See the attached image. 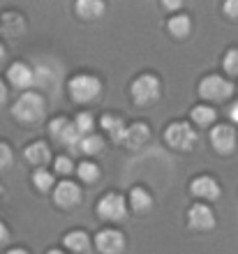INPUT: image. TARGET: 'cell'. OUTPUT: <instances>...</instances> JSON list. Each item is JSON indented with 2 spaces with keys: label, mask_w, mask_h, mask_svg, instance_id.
<instances>
[{
  "label": "cell",
  "mask_w": 238,
  "mask_h": 254,
  "mask_svg": "<svg viewBox=\"0 0 238 254\" xmlns=\"http://www.w3.org/2000/svg\"><path fill=\"white\" fill-rule=\"evenodd\" d=\"M99 125H102V129H106V132L111 134V139L116 141V143H125L127 125H125V121H123L120 116L104 114V116H102V121H99Z\"/></svg>",
  "instance_id": "cell-15"
},
{
  "label": "cell",
  "mask_w": 238,
  "mask_h": 254,
  "mask_svg": "<svg viewBox=\"0 0 238 254\" xmlns=\"http://www.w3.org/2000/svg\"><path fill=\"white\" fill-rule=\"evenodd\" d=\"M159 93H162V83L155 74H139L130 88V95L139 107H148L153 102H158Z\"/></svg>",
  "instance_id": "cell-3"
},
{
  "label": "cell",
  "mask_w": 238,
  "mask_h": 254,
  "mask_svg": "<svg viewBox=\"0 0 238 254\" xmlns=\"http://www.w3.org/2000/svg\"><path fill=\"white\" fill-rule=\"evenodd\" d=\"M190 192L197 196V199H206V201H215L220 199V183L213 178V176H197L194 181L190 183Z\"/></svg>",
  "instance_id": "cell-13"
},
{
  "label": "cell",
  "mask_w": 238,
  "mask_h": 254,
  "mask_svg": "<svg viewBox=\"0 0 238 254\" xmlns=\"http://www.w3.org/2000/svg\"><path fill=\"white\" fill-rule=\"evenodd\" d=\"M222 67H225L227 74L232 76H238V49H229L222 58Z\"/></svg>",
  "instance_id": "cell-27"
},
{
  "label": "cell",
  "mask_w": 238,
  "mask_h": 254,
  "mask_svg": "<svg viewBox=\"0 0 238 254\" xmlns=\"http://www.w3.org/2000/svg\"><path fill=\"white\" fill-rule=\"evenodd\" d=\"M187 222L197 231H208V229L215 227V213L208 203H194L187 210Z\"/></svg>",
  "instance_id": "cell-11"
},
{
  "label": "cell",
  "mask_w": 238,
  "mask_h": 254,
  "mask_svg": "<svg viewBox=\"0 0 238 254\" xmlns=\"http://www.w3.org/2000/svg\"><path fill=\"white\" fill-rule=\"evenodd\" d=\"M83 199V192L77 183L72 181H60L56 188H53V201H56V206L63 208V210H72L77 208Z\"/></svg>",
  "instance_id": "cell-8"
},
{
  "label": "cell",
  "mask_w": 238,
  "mask_h": 254,
  "mask_svg": "<svg viewBox=\"0 0 238 254\" xmlns=\"http://www.w3.org/2000/svg\"><path fill=\"white\" fill-rule=\"evenodd\" d=\"M192 116V121L197 123L199 127H208L215 123V118H218V111L213 107H208V104H197V107H192L190 111Z\"/></svg>",
  "instance_id": "cell-21"
},
{
  "label": "cell",
  "mask_w": 238,
  "mask_h": 254,
  "mask_svg": "<svg viewBox=\"0 0 238 254\" xmlns=\"http://www.w3.org/2000/svg\"><path fill=\"white\" fill-rule=\"evenodd\" d=\"M77 150H81L83 155H99L104 150V139L99 134H88V136H81Z\"/></svg>",
  "instance_id": "cell-22"
},
{
  "label": "cell",
  "mask_w": 238,
  "mask_h": 254,
  "mask_svg": "<svg viewBox=\"0 0 238 254\" xmlns=\"http://www.w3.org/2000/svg\"><path fill=\"white\" fill-rule=\"evenodd\" d=\"M44 111H47V102H44V97L40 93H33V90L21 93L12 107L14 118L19 123H28V125L30 123H40L44 118Z\"/></svg>",
  "instance_id": "cell-1"
},
{
  "label": "cell",
  "mask_w": 238,
  "mask_h": 254,
  "mask_svg": "<svg viewBox=\"0 0 238 254\" xmlns=\"http://www.w3.org/2000/svg\"><path fill=\"white\" fill-rule=\"evenodd\" d=\"M97 215L106 222H120L127 215V199L118 192H106L97 201Z\"/></svg>",
  "instance_id": "cell-7"
},
{
  "label": "cell",
  "mask_w": 238,
  "mask_h": 254,
  "mask_svg": "<svg viewBox=\"0 0 238 254\" xmlns=\"http://www.w3.org/2000/svg\"><path fill=\"white\" fill-rule=\"evenodd\" d=\"M162 7H164V9H180V7H183V2H180V0H164V2H162Z\"/></svg>",
  "instance_id": "cell-32"
},
{
  "label": "cell",
  "mask_w": 238,
  "mask_h": 254,
  "mask_svg": "<svg viewBox=\"0 0 238 254\" xmlns=\"http://www.w3.org/2000/svg\"><path fill=\"white\" fill-rule=\"evenodd\" d=\"M77 176H79L83 183H95L99 178V167L95 162H81L79 167H77Z\"/></svg>",
  "instance_id": "cell-23"
},
{
  "label": "cell",
  "mask_w": 238,
  "mask_h": 254,
  "mask_svg": "<svg viewBox=\"0 0 238 254\" xmlns=\"http://www.w3.org/2000/svg\"><path fill=\"white\" fill-rule=\"evenodd\" d=\"M164 141L171 148H176V150H192V148L197 146L199 134H197V129H192V125H187V123L173 121V123H169L164 129Z\"/></svg>",
  "instance_id": "cell-4"
},
{
  "label": "cell",
  "mask_w": 238,
  "mask_h": 254,
  "mask_svg": "<svg viewBox=\"0 0 238 254\" xmlns=\"http://www.w3.org/2000/svg\"><path fill=\"white\" fill-rule=\"evenodd\" d=\"M0 199H2V190H0Z\"/></svg>",
  "instance_id": "cell-38"
},
{
  "label": "cell",
  "mask_w": 238,
  "mask_h": 254,
  "mask_svg": "<svg viewBox=\"0 0 238 254\" xmlns=\"http://www.w3.org/2000/svg\"><path fill=\"white\" fill-rule=\"evenodd\" d=\"M222 12L232 21H238V0H227L225 7H222Z\"/></svg>",
  "instance_id": "cell-30"
},
{
  "label": "cell",
  "mask_w": 238,
  "mask_h": 254,
  "mask_svg": "<svg viewBox=\"0 0 238 254\" xmlns=\"http://www.w3.org/2000/svg\"><path fill=\"white\" fill-rule=\"evenodd\" d=\"M227 114H229V121L236 123V125H238V102H234L232 107H229V111H227Z\"/></svg>",
  "instance_id": "cell-31"
},
{
  "label": "cell",
  "mask_w": 238,
  "mask_h": 254,
  "mask_svg": "<svg viewBox=\"0 0 238 254\" xmlns=\"http://www.w3.org/2000/svg\"><path fill=\"white\" fill-rule=\"evenodd\" d=\"M74 12H77V16L83 21H95L106 12V5L102 0H77Z\"/></svg>",
  "instance_id": "cell-16"
},
{
  "label": "cell",
  "mask_w": 238,
  "mask_h": 254,
  "mask_svg": "<svg viewBox=\"0 0 238 254\" xmlns=\"http://www.w3.org/2000/svg\"><path fill=\"white\" fill-rule=\"evenodd\" d=\"M74 125H77V129H79L81 136H88V134H93V129H95V121L88 111H81V114L77 116Z\"/></svg>",
  "instance_id": "cell-26"
},
{
  "label": "cell",
  "mask_w": 238,
  "mask_h": 254,
  "mask_svg": "<svg viewBox=\"0 0 238 254\" xmlns=\"http://www.w3.org/2000/svg\"><path fill=\"white\" fill-rule=\"evenodd\" d=\"M7 238H9V231H7V227L0 222V245H2V243H7Z\"/></svg>",
  "instance_id": "cell-33"
},
{
  "label": "cell",
  "mask_w": 238,
  "mask_h": 254,
  "mask_svg": "<svg viewBox=\"0 0 238 254\" xmlns=\"http://www.w3.org/2000/svg\"><path fill=\"white\" fill-rule=\"evenodd\" d=\"M67 90H70V97L77 104H88L99 97L102 93V81L93 74H77L67 81Z\"/></svg>",
  "instance_id": "cell-2"
},
{
  "label": "cell",
  "mask_w": 238,
  "mask_h": 254,
  "mask_svg": "<svg viewBox=\"0 0 238 254\" xmlns=\"http://www.w3.org/2000/svg\"><path fill=\"white\" fill-rule=\"evenodd\" d=\"M5 58V47H2V42H0V61Z\"/></svg>",
  "instance_id": "cell-36"
},
{
  "label": "cell",
  "mask_w": 238,
  "mask_h": 254,
  "mask_svg": "<svg viewBox=\"0 0 238 254\" xmlns=\"http://www.w3.org/2000/svg\"><path fill=\"white\" fill-rule=\"evenodd\" d=\"M7 102V86L2 83V79H0V107Z\"/></svg>",
  "instance_id": "cell-34"
},
{
  "label": "cell",
  "mask_w": 238,
  "mask_h": 254,
  "mask_svg": "<svg viewBox=\"0 0 238 254\" xmlns=\"http://www.w3.org/2000/svg\"><path fill=\"white\" fill-rule=\"evenodd\" d=\"M33 185L40 190V192H49V190L56 185V183H53V174L47 171V169H37L33 174Z\"/></svg>",
  "instance_id": "cell-24"
},
{
  "label": "cell",
  "mask_w": 238,
  "mask_h": 254,
  "mask_svg": "<svg viewBox=\"0 0 238 254\" xmlns=\"http://www.w3.org/2000/svg\"><path fill=\"white\" fill-rule=\"evenodd\" d=\"M151 141V127L146 125V123H132V125H127V134H125V146L132 148V150H139L144 148L146 143Z\"/></svg>",
  "instance_id": "cell-14"
},
{
  "label": "cell",
  "mask_w": 238,
  "mask_h": 254,
  "mask_svg": "<svg viewBox=\"0 0 238 254\" xmlns=\"http://www.w3.org/2000/svg\"><path fill=\"white\" fill-rule=\"evenodd\" d=\"M49 134H51V139L56 141V143H60V146L65 148H72V150H77V146H79V139L81 134L79 129H77V125H74V121H70V118H53L51 123H49Z\"/></svg>",
  "instance_id": "cell-6"
},
{
  "label": "cell",
  "mask_w": 238,
  "mask_h": 254,
  "mask_svg": "<svg viewBox=\"0 0 238 254\" xmlns=\"http://www.w3.org/2000/svg\"><path fill=\"white\" fill-rule=\"evenodd\" d=\"M199 95L208 102H225L234 95V83L220 74H208L199 81Z\"/></svg>",
  "instance_id": "cell-5"
},
{
  "label": "cell",
  "mask_w": 238,
  "mask_h": 254,
  "mask_svg": "<svg viewBox=\"0 0 238 254\" xmlns=\"http://www.w3.org/2000/svg\"><path fill=\"white\" fill-rule=\"evenodd\" d=\"M63 245H65L70 252H74V254H86L88 250H90V236H88L86 231L77 229V231H70V234H65V238H63Z\"/></svg>",
  "instance_id": "cell-17"
},
{
  "label": "cell",
  "mask_w": 238,
  "mask_h": 254,
  "mask_svg": "<svg viewBox=\"0 0 238 254\" xmlns=\"http://www.w3.org/2000/svg\"><path fill=\"white\" fill-rule=\"evenodd\" d=\"M47 254H65V252H63V250H49Z\"/></svg>",
  "instance_id": "cell-37"
},
{
  "label": "cell",
  "mask_w": 238,
  "mask_h": 254,
  "mask_svg": "<svg viewBox=\"0 0 238 254\" xmlns=\"http://www.w3.org/2000/svg\"><path fill=\"white\" fill-rule=\"evenodd\" d=\"M166 28H169V33H171L173 37H178V40L187 37V35H190V30H192L190 14H176V16H169Z\"/></svg>",
  "instance_id": "cell-19"
},
{
  "label": "cell",
  "mask_w": 238,
  "mask_h": 254,
  "mask_svg": "<svg viewBox=\"0 0 238 254\" xmlns=\"http://www.w3.org/2000/svg\"><path fill=\"white\" fill-rule=\"evenodd\" d=\"M2 28H5L7 33L19 35L21 30H23V16H21V14H16V12L2 14Z\"/></svg>",
  "instance_id": "cell-25"
},
{
  "label": "cell",
  "mask_w": 238,
  "mask_h": 254,
  "mask_svg": "<svg viewBox=\"0 0 238 254\" xmlns=\"http://www.w3.org/2000/svg\"><path fill=\"white\" fill-rule=\"evenodd\" d=\"M12 160H14L12 148L7 146L5 141H0V174H2L5 169H9V167H12Z\"/></svg>",
  "instance_id": "cell-29"
},
{
  "label": "cell",
  "mask_w": 238,
  "mask_h": 254,
  "mask_svg": "<svg viewBox=\"0 0 238 254\" xmlns=\"http://www.w3.org/2000/svg\"><path fill=\"white\" fill-rule=\"evenodd\" d=\"M7 79H9V83H12L14 88L26 90V93L33 83H37V79H35V69L30 65H26V63H21V61L9 65V69H7Z\"/></svg>",
  "instance_id": "cell-12"
},
{
  "label": "cell",
  "mask_w": 238,
  "mask_h": 254,
  "mask_svg": "<svg viewBox=\"0 0 238 254\" xmlns=\"http://www.w3.org/2000/svg\"><path fill=\"white\" fill-rule=\"evenodd\" d=\"M5 254H28L26 250H21V248H12V250H7Z\"/></svg>",
  "instance_id": "cell-35"
},
{
  "label": "cell",
  "mask_w": 238,
  "mask_h": 254,
  "mask_svg": "<svg viewBox=\"0 0 238 254\" xmlns=\"http://www.w3.org/2000/svg\"><path fill=\"white\" fill-rule=\"evenodd\" d=\"M127 206H132V210H137V213H146L153 208V196L144 188H134L127 196Z\"/></svg>",
  "instance_id": "cell-20"
},
{
  "label": "cell",
  "mask_w": 238,
  "mask_h": 254,
  "mask_svg": "<svg viewBox=\"0 0 238 254\" xmlns=\"http://www.w3.org/2000/svg\"><path fill=\"white\" fill-rule=\"evenodd\" d=\"M53 169H56L60 176H70L74 171V164H72V160H70L67 155H58V157L53 160Z\"/></svg>",
  "instance_id": "cell-28"
},
{
  "label": "cell",
  "mask_w": 238,
  "mask_h": 254,
  "mask_svg": "<svg viewBox=\"0 0 238 254\" xmlns=\"http://www.w3.org/2000/svg\"><path fill=\"white\" fill-rule=\"evenodd\" d=\"M95 245L102 254H120L125 250V236L118 229H102L95 236Z\"/></svg>",
  "instance_id": "cell-10"
},
{
  "label": "cell",
  "mask_w": 238,
  "mask_h": 254,
  "mask_svg": "<svg viewBox=\"0 0 238 254\" xmlns=\"http://www.w3.org/2000/svg\"><path fill=\"white\" fill-rule=\"evenodd\" d=\"M236 141H238V134L232 125L222 123V125H215L211 129V143L220 155H232L236 150Z\"/></svg>",
  "instance_id": "cell-9"
},
{
  "label": "cell",
  "mask_w": 238,
  "mask_h": 254,
  "mask_svg": "<svg viewBox=\"0 0 238 254\" xmlns=\"http://www.w3.org/2000/svg\"><path fill=\"white\" fill-rule=\"evenodd\" d=\"M26 160L30 162V164H35L37 169H42L51 160V148H49L44 141H33V143L26 148Z\"/></svg>",
  "instance_id": "cell-18"
}]
</instances>
